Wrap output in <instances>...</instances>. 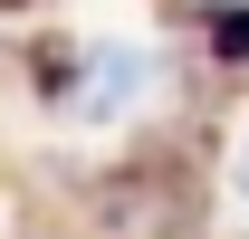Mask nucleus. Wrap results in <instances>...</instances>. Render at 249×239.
<instances>
[{
	"mask_svg": "<svg viewBox=\"0 0 249 239\" xmlns=\"http://www.w3.org/2000/svg\"><path fill=\"white\" fill-rule=\"evenodd\" d=\"M201 10H249V0H201Z\"/></svg>",
	"mask_w": 249,
	"mask_h": 239,
	"instance_id": "obj_3",
	"label": "nucleus"
},
{
	"mask_svg": "<svg viewBox=\"0 0 249 239\" xmlns=\"http://www.w3.org/2000/svg\"><path fill=\"white\" fill-rule=\"evenodd\" d=\"M230 191H240V210H249V144H240V163H230Z\"/></svg>",
	"mask_w": 249,
	"mask_h": 239,
	"instance_id": "obj_2",
	"label": "nucleus"
},
{
	"mask_svg": "<svg viewBox=\"0 0 249 239\" xmlns=\"http://www.w3.org/2000/svg\"><path fill=\"white\" fill-rule=\"evenodd\" d=\"M154 77H163V67H154V48H96L58 105H67L77 124H115V115H134V105L154 96Z\"/></svg>",
	"mask_w": 249,
	"mask_h": 239,
	"instance_id": "obj_1",
	"label": "nucleus"
}]
</instances>
